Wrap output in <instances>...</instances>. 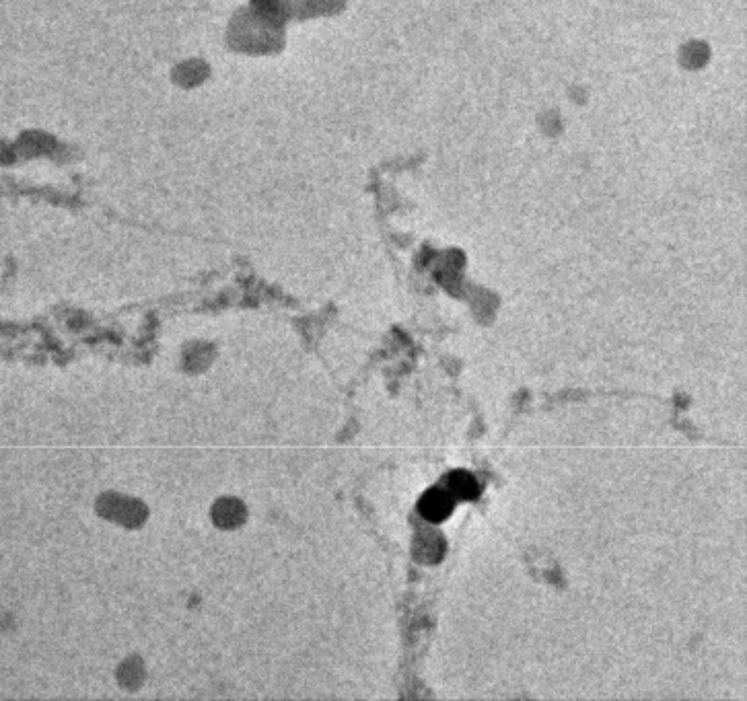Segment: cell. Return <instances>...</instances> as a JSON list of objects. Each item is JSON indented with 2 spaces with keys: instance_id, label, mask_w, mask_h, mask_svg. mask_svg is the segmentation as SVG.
Returning <instances> with one entry per match:
<instances>
[{
  "instance_id": "obj_2",
  "label": "cell",
  "mask_w": 747,
  "mask_h": 701,
  "mask_svg": "<svg viewBox=\"0 0 747 701\" xmlns=\"http://www.w3.org/2000/svg\"><path fill=\"white\" fill-rule=\"evenodd\" d=\"M445 490L459 500H474L480 496L478 479L468 471H453L445 479Z\"/></svg>"
},
{
  "instance_id": "obj_1",
  "label": "cell",
  "mask_w": 747,
  "mask_h": 701,
  "mask_svg": "<svg viewBox=\"0 0 747 701\" xmlns=\"http://www.w3.org/2000/svg\"><path fill=\"white\" fill-rule=\"evenodd\" d=\"M453 508H455V498L443 488L429 490L418 502L420 514L431 523H443L445 519H449Z\"/></svg>"
}]
</instances>
